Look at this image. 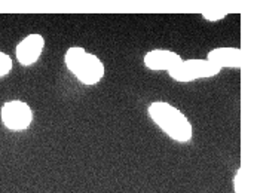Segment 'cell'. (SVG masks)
<instances>
[{
  "mask_svg": "<svg viewBox=\"0 0 254 193\" xmlns=\"http://www.w3.org/2000/svg\"><path fill=\"white\" fill-rule=\"evenodd\" d=\"M207 60L217 65L220 70L223 67L226 68H241L243 65V51L240 48H214L208 52Z\"/></svg>",
  "mask_w": 254,
  "mask_h": 193,
  "instance_id": "obj_7",
  "label": "cell"
},
{
  "mask_svg": "<svg viewBox=\"0 0 254 193\" xmlns=\"http://www.w3.org/2000/svg\"><path fill=\"white\" fill-rule=\"evenodd\" d=\"M0 119L10 131H25L33 124V110L22 100H9L0 109Z\"/></svg>",
  "mask_w": 254,
  "mask_h": 193,
  "instance_id": "obj_4",
  "label": "cell"
},
{
  "mask_svg": "<svg viewBox=\"0 0 254 193\" xmlns=\"http://www.w3.org/2000/svg\"><path fill=\"white\" fill-rule=\"evenodd\" d=\"M147 115L165 135L177 143H188L193 137V127L188 116L167 101H153L147 107Z\"/></svg>",
  "mask_w": 254,
  "mask_h": 193,
  "instance_id": "obj_1",
  "label": "cell"
},
{
  "mask_svg": "<svg viewBox=\"0 0 254 193\" xmlns=\"http://www.w3.org/2000/svg\"><path fill=\"white\" fill-rule=\"evenodd\" d=\"M228 13H229L228 9H222V7H208V9H205L201 15H202V18L207 19V21H220V19H223Z\"/></svg>",
  "mask_w": 254,
  "mask_h": 193,
  "instance_id": "obj_8",
  "label": "cell"
},
{
  "mask_svg": "<svg viewBox=\"0 0 254 193\" xmlns=\"http://www.w3.org/2000/svg\"><path fill=\"white\" fill-rule=\"evenodd\" d=\"M220 73V68L210 63L208 60L193 58V60H182L174 68L168 71V76L177 82H193L198 79L214 77Z\"/></svg>",
  "mask_w": 254,
  "mask_h": 193,
  "instance_id": "obj_3",
  "label": "cell"
},
{
  "mask_svg": "<svg viewBox=\"0 0 254 193\" xmlns=\"http://www.w3.org/2000/svg\"><path fill=\"white\" fill-rule=\"evenodd\" d=\"M64 64L68 71L86 86L97 85L106 74L103 61L82 46H70L64 54Z\"/></svg>",
  "mask_w": 254,
  "mask_h": 193,
  "instance_id": "obj_2",
  "label": "cell"
},
{
  "mask_svg": "<svg viewBox=\"0 0 254 193\" xmlns=\"http://www.w3.org/2000/svg\"><path fill=\"white\" fill-rule=\"evenodd\" d=\"M241 171L243 170H238L235 177H234V189L235 193H241Z\"/></svg>",
  "mask_w": 254,
  "mask_h": 193,
  "instance_id": "obj_10",
  "label": "cell"
},
{
  "mask_svg": "<svg viewBox=\"0 0 254 193\" xmlns=\"http://www.w3.org/2000/svg\"><path fill=\"white\" fill-rule=\"evenodd\" d=\"M43 48L45 37L39 33H31L15 46V58L18 64H21L22 67H30L39 61Z\"/></svg>",
  "mask_w": 254,
  "mask_h": 193,
  "instance_id": "obj_5",
  "label": "cell"
},
{
  "mask_svg": "<svg viewBox=\"0 0 254 193\" xmlns=\"http://www.w3.org/2000/svg\"><path fill=\"white\" fill-rule=\"evenodd\" d=\"M179 63H182V57L170 49H152L146 52L143 58L144 67L153 71H161V70L170 71Z\"/></svg>",
  "mask_w": 254,
  "mask_h": 193,
  "instance_id": "obj_6",
  "label": "cell"
},
{
  "mask_svg": "<svg viewBox=\"0 0 254 193\" xmlns=\"http://www.w3.org/2000/svg\"><path fill=\"white\" fill-rule=\"evenodd\" d=\"M12 67H13L12 58H10L7 54H4V52L0 51V77L7 76V74L10 73Z\"/></svg>",
  "mask_w": 254,
  "mask_h": 193,
  "instance_id": "obj_9",
  "label": "cell"
}]
</instances>
